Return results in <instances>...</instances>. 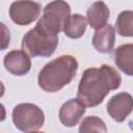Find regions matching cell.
I'll return each instance as SVG.
<instances>
[{
    "label": "cell",
    "mask_w": 133,
    "mask_h": 133,
    "mask_svg": "<svg viewBox=\"0 0 133 133\" xmlns=\"http://www.w3.org/2000/svg\"><path fill=\"white\" fill-rule=\"evenodd\" d=\"M86 112V106L77 98L70 99L59 108V121L64 127H75Z\"/></svg>",
    "instance_id": "obj_8"
},
{
    "label": "cell",
    "mask_w": 133,
    "mask_h": 133,
    "mask_svg": "<svg viewBox=\"0 0 133 133\" xmlns=\"http://www.w3.org/2000/svg\"><path fill=\"white\" fill-rule=\"evenodd\" d=\"M3 64L10 74L15 76H25L31 69L29 55L23 50H11L3 59Z\"/></svg>",
    "instance_id": "obj_9"
},
{
    "label": "cell",
    "mask_w": 133,
    "mask_h": 133,
    "mask_svg": "<svg viewBox=\"0 0 133 133\" xmlns=\"http://www.w3.org/2000/svg\"><path fill=\"white\" fill-rule=\"evenodd\" d=\"M121 83L119 73L111 65L102 64L100 68H88L81 76L77 99L86 107H96L111 90L117 89Z\"/></svg>",
    "instance_id": "obj_1"
},
{
    "label": "cell",
    "mask_w": 133,
    "mask_h": 133,
    "mask_svg": "<svg viewBox=\"0 0 133 133\" xmlns=\"http://www.w3.org/2000/svg\"><path fill=\"white\" fill-rule=\"evenodd\" d=\"M115 65L127 76H133V44L117 47L113 53Z\"/></svg>",
    "instance_id": "obj_12"
},
{
    "label": "cell",
    "mask_w": 133,
    "mask_h": 133,
    "mask_svg": "<svg viewBox=\"0 0 133 133\" xmlns=\"http://www.w3.org/2000/svg\"><path fill=\"white\" fill-rule=\"evenodd\" d=\"M41 4L34 1H15L9 6V17L14 23L26 26L33 23L41 14Z\"/></svg>",
    "instance_id": "obj_6"
},
{
    "label": "cell",
    "mask_w": 133,
    "mask_h": 133,
    "mask_svg": "<svg viewBox=\"0 0 133 133\" xmlns=\"http://www.w3.org/2000/svg\"><path fill=\"white\" fill-rule=\"evenodd\" d=\"M58 46V35L38 22L22 38V50L31 57H50Z\"/></svg>",
    "instance_id": "obj_3"
},
{
    "label": "cell",
    "mask_w": 133,
    "mask_h": 133,
    "mask_svg": "<svg viewBox=\"0 0 133 133\" xmlns=\"http://www.w3.org/2000/svg\"><path fill=\"white\" fill-rule=\"evenodd\" d=\"M79 133H107L105 122L96 115L86 116L79 126Z\"/></svg>",
    "instance_id": "obj_15"
},
{
    "label": "cell",
    "mask_w": 133,
    "mask_h": 133,
    "mask_svg": "<svg viewBox=\"0 0 133 133\" xmlns=\"http://www.w3.org/2000/svg\"><path fill=\"white\" fill-rule=\"evenodd\" d=\"M70 16V4L62 0H56L49 2L45 6L43 16L37 22L52 33L58 35L60 31H63V27Z\"/></svg>",
    "instance_id": "obj_5"
},
{
    "label": "cell",
    "mask_w": 133,
    "mask_h": 133,
    "mask_svg": "<svg viewBox=\"0 0 133 133\" xmlns=\"http://www.w3.org/2000/svg\"><path fill=\"white\" fill-rule=\"evenodd\" d=\"M86 26L87 19L85 17H83L80 14H73L66 20L65 25L63 27V32L68 37L77 39L84 34Z\"/></svg>",
    "instance_id": "obj_13"
},
{
    "label": "cell",
    "mask_w": 133,
    "mask_h": 133,
    "mask_svg": "<svg viewBox=\"0 0 133 133\" xmlns=\"http://www.w3.org/2000/svg\"><path fill=\"white\" fill-rule=\"evenodd\" d=\"M106 111L116 123L124 122L133 111V97L125 91L112 96L106 105Z\"/></svg>",
    "instance_id": "obj_7"
},
{
    "label": "cell",
    "mask_w": 133,
    "mask_h": 133,
    "mask_svg": "<svg viewBox=\"0 0 133 133\" xmlns=\"http://www.w3.org/2000/svg\"><path fill=\"white\" fill-rule=\"evenodd\" d=\"M1 28H2V46H1V49L2 50H5V48L9 45V30L6 28V26L1 23Z\"/></svg>",
    "instance_id": "obj_16"
},
{
    "label": "cell",
    "mask_w": 133,
    "mask_h": 133,
    "mask_svg": "<svg viewBox=\"0 0 133 133\" xmlns=\"http://www.w3.org/2000/svg\"><path fill=\"white\" fill-rule=\"evenodd\" d=\"M30 133H45V132H39V131H34V132H30Z\"/></svg>",
    "instance_id": "obj_17"
},
{
    "label": "cell",
    "mask_w": 133,
    "mask_h": 133,
    "mask_svg": "<svg viewBox=\"0 0 133 133\" xmlns=\"http://www.w3.org/2000/svg\"><path fill=\"white\" fill-rule=\"evenodd\" d=\"M12 123L15 127L24 133L39 130L45 123V113L37 105L32 103H21L14 107Z\"/></svg>",
    "instance_id": "obj_4"
},
{
    "label": "cell",
    "mask_w": 133,
    "mask_h": 133,
    "mask_svg": "<svg viewBox=\"0 0 133 133\" xmlns=\"http://www.w3.org/2000/svg\"><path fill=\"white\" fill-rule=\"evenodd\" d=\"M78 71V61L72 55H61L46 63L38 73V86L46 92H57L71 83Z\"/></svg>",
    "instance_id": "obj_2"
},
{
    "label": "cell",
    "mask_w": 133,
    "mask_h": 133,
    "mask_svg": "<svg viewBox=\"0 0 133 133\" xmlns=\"http://www.w3.org/2000/svg\"><path fill=\"white\" fill-rule=\"evenodd\" d=\"M110 11L108 6L103 1L94 2L87 9L86 19L89 26L96 30L107 25Z\"/></svg>",
    "instance_id": "obj_11"
},
{
    "label": "cell",
    "mask_w": 133,
    "mask_h": 133,
    "mask_svg": "<svg viewBox=\"0 0 133 133\" xmlns=\"http://www.w3.org/2000/svg\"><path fill=\"white\" fill-rule=\"evenodd\" d=\"M116 32L121 36L132 37L133 36V10L122 11L115 21Z\"/></svg>",
    "instance_id": "obj_14"
},
{
    "label": "cell",
    "mask_w": 133,
    "mask_h": 133,
    "mask_svg": "<svg viewBox=\"0 0 133 133\" xmlns=\"http://www.w3.org/2000/svg\"><path fill=\"white\" fill-rule=\"evenodd\" d=\"M115 42V28L107 24L104 27L95 31L91 44L94 48L100 53H110L114 48Z\"/></svg>",
    "instance_id": "obj_10"
}]
</instances>
